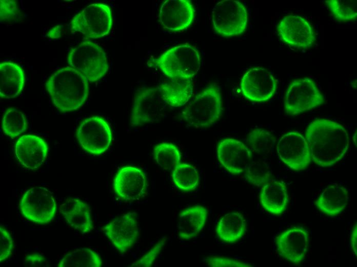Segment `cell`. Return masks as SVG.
<instances>
[{"label": "cell", "mask_w": 357, "mask_h": 267, "mask_svg": "<svg viewBox=\"0 0 357 267\" xmlns=\"http://www.w3.org/2000/svg\"><path fill=\"white\" fill-rule=\"evenodd\" d=\"M100 256L92 250L81 247L66 254L58 263V267H100Z\"/></svg>", "instance_id": "83f0119b"}, {"label": "cell", "mask_w": 357, "mask_h": 267, "mask_svg": "<svg viewBox=\"0 0 357 267\" xmlns=\"http://www.w3.org/2000/svg\"><path fill=\"white\" fill-rule=\"evenodd\" d=\"M166 237L163 238L149 252L140 259L133 262L130 267H150L159 255L166 243Z\"/></svg>", "instance_id": "d590c367"}, {"label": "cell", "mask_w": 357, "mask_h": 267, "mask_svg": "<svg viewBox=\"0 0 357 267\" xmlns=\"http://www.w3.org/2000/svg\"><path fill=\"white\" fill-rule=\"evenodd\" d=\"M164 102L172 107L186 104L193 93V84L191 79H170L158 86Z\"/></svg>", "instance_id": "484cf974"}, {"label": "cell", "mask_w": 357, "mask_h": 267, "mask_svg": "<svg viewBox=\"0 0 357 267\" xmlns=\"http://www.w3.org/2000/svg\"><path fill=\"white\" fill-rule=\"evenodd\" d=\"M277 80L269 70L261 66L253 67L243 75L241 89L248 100L264 102L270 99L276 91Z\"/></svg>", "instance_id": "4fadbf2b"}, {"label": "cell", "mask_w": 357, "mask_h": 267, "mask_svg": "<svg viewBox=\"0 0 357 267\" xmlns=\"http://www.w3.org/2000/svg\"><path fill=\"white\" fill-rule=\"evenodd\" d=\"M247 230L246 220L239 212L224 215L219 220L215 229L217 237L227 243H234L241 239Z\"/></svg>", "instance_id": "4316f807"}, {"label": "cell", "mask_w": 357, "mask_h": 267, "mask_svg": "<svg viewBox=\"0 0 357 267\" xmlns=\"http://www.w3.org/2000/svg\"><path fill=\"white\" fill-rule=\"evenodd\" d=\"M81 146L87 152L100 155L111 145L112 133L109 124L103 117L93 116L83 120L76 131Z\"/></svg>", "instance_id": "30bf717a"}, {"label": "cell", "mask_w": 357, "mask_h": 267, "mask_svg": "<svg viewBox=\"0 0 357 267\" xmlns=\"http://www.w3.org/2000/svg\"><path fill=\"white\" fill-rule=\"evenodd\" d=\"M19 207L26 219L35 223L44 224L54 219L57 206L51 192L45 187L34 186L24 194Z\"/></svg>", "instance_id": "9c48e42d"}, {"label": "cell", "mask_w": 357, "mask_h": 267, "mask_svg": "<svg viewBox=\"0 0 357 267\" xmlns=\"http://www.w3.org/2000/svg\"><path fill=\"white\" fill-rule=\"evenodd\" d=\"M276 149L280 159L295 171L306 169L312 161L305 137L296 131L283 135L279 139Z\"/></svg>", "instance_id": "7c38bea8"}, {"label": "cell", "mask_w": 357, "mask_h": 267, "mask_svg": "<svg viewBox=\"0 0 357 267\" xmlns=\"http://www.w3.org/2000/svg\"><path fill=\"white\" fill-rule=\"evenodd\" d=\"M112 26L111 8L107 5L97 3L87 6L74 15L70 22V30L86 38L96 39L108 34Z\"/></svg>", "instance_id": "8992f818"}, {"label": "cell", "mask_w": 357, "mask_h": 267, "mask_svg": "<svg viewBox=\"0 0 357 267\" xmlns=\"http://www.w3.org/2000/svg\"><path fill=\"white\" fill-rule=\"evenodd\" d=\"M21 11L16 1L1 0L0 20L1 22L14 21L19 17Z\"/></svg>", "instance_id": "e575fe53"}, {"label": "cell", "mask_w": 357, "mask_h": 267, "mask_svg": "<svg viewBox=\"0 0 357 267\" xmlns=\"http://www.w3.org/2000/svg\"><path fill=\"white\" fill-rule=\"evenodd\" d=\"M13 239L9 232L2 225L0 227V261L3 262L12 254Z\"/></svg>", "instance_id": "74e56055"}, {"label": "cell", "mask_w": 357, "mask_h": 267, "mask_svg": "<svg viewBox=\"0 0 357 267\" xmlns=\"http://www.w3.org/2000/svg\"><path fill=\"white\" fill-rule=\"evenodd\" d=\"M23 68L11 62L0 64V97L3 99L16 97L22 91L25 84Z\"/></svg>", "instance_id": "cb8c5ba5"}, {"label": "cell", "mask_w": 357, "mask_h": 267, "mask_svg": "<svg viewBox=\"0 0 357 267\" xmlns=\"http://www.w3.org/2000/svg\"><path fill=\"white\" fill-rule=\"evenodd\" d=\"M147 181L145 173L140 168L127 166L121 168L113 180V188L116 195L123 200L132 202L143 198L147 190Z\"/></svg>", "instance_id": "2e32d148"}, {"label": "cell", "mask_w": 357, "mask_h": 267, "mask_svg": "<svg viewBox=\"0 0 357 267\" xmlns=\"http://www.w3.org/2000/svg\"><path fill=\"white\" fill-rule=\"evenodd\" d=\"M352 140L354 143L355 146H356V131H355V132L354 134L352 137Z\"/></svg>", "instance_id": "b9f144b4"}, {"label": "cell", "mask_w": 357, "mask_h": 267, "mask_svg": "<svg viewBox=\"0 0 357 267\" xmlns=\"http://www.w3.org/2000/svg\"><path fill=\"white\" fill-rule=\"evenodd\" d=\"M217 155L221 165L232 175L245 171L251 162L252 152L248 146L233 138L222 140L217 145Z\"/></svg>", "instance_id": "d6986e66"}, {"label": "cell", "mask_w": 357, "mask_h": 267, "mask_svg": "<svg viewBox=\"0 0 357 267\" xmlns=\"http://www.w3.org/2000/svg\"><path fill=\"white\" fill-rule=\"evenodd\" d=\"M212 23L214 31L223 36L240 35L247 27L246 8L238 1H220L212 9Z\"/></svg>", "instance_id": "52a82bcc"}, {"label": "cell", "mask_w": 357, "mask_h": 267, "mask_svg": "<svg viewBox=\"0 0 357 267\" xmlns=\"http://www.w3.org/2000/svg\"><path fill=\"white\" fill-rule=\"evenodd\" d=\"M259 199L262 207L268 213L276 216L282 215L289 202L286 185L282 181L270 179L263 185Z\"/></svg>", "instance_id": "7402d4cb"}, {"label": "cell", "mask_w": 357, "mask_h": 267, "mask_svg": "<svg viewBox=\"0 0 357 267\" xmlns=\"http://www.w3.org/2000/svg\"><path fill=\"white\" fill-rule=\"evenodd\" d=\"M325 3L339 21L346 22L356 18V0H328L325 1Z\"/></svg>", "instance_id": "836d02e7"}, {"label": "cell", "mask_w": 357, "mask_h": 267, "mask_svg": "<svg viewBox=\"0 0 357 267\" xmlns=\"http://www.w3.org/2000/svg\"><path fill=\"white\" fill-rule=\"evenodd\" d=\"M28 127V122L24 114L14 108H8L2 119L4 132L11 138L24 132Z\"/></svg>", "instance_id": "1f68e13d"}, {"label": "cell", "mask_w": 357, "mask_h": 267, "mask_svg": "<svg viewBox=\"0 0 357 267\" xmlns=\"http://www.w3.org/2000/svg\"><path fill=\"white\" fill-rule=\"evenodd\" d=\"M277 31L285 43L297 49H308L316 40L312 26L300 15H287L284 17L278 24Z\"/></svg>", "instance_id": "5bb4252c"}, {"label": "cell", "mask_w": 357, "mask_h": 267, "mask_svg": "<svg viewBox=\"0 0 357 267\" xmlns=\"http://www.w3.org/2000/svg\"><path fill=\"white\" fill-rule=\"evenodd\" d=\"M88 80L70 66L57 70L47 80L45 86L54 106L62 112L80 108L89 92Z\"/></svg>", "instance_id": "7a4b0ae2"}, {"label": "cell", "mask_w": 357, "mask_h": 267, "mask_svg": "<svg viewBox=\"0 0 357 267\" xmlns=\"http://www.w3.org/2000/svg\"><path fill=\"white\" fill-rule=\"evenodd\" d=\"M165 103L158 87L140 89L133 98L131 126L138 127L160 121L164 116Z\"/></svg>", "instance_id": "8fae6325"}, {"label": "cell", "mask_w": 357, "mask_h": 267, "mask_svg": "<svg viewBox=\"0 0 357 267\" xmlns=\"http://www.w3.org/2000/svg\"><path fill=\"white\" fill-rule=\"evenodd\" d=\"M16 157L22 165L27 169H34L42 166L48 156L46 142L38 136L26 135L16 141Z\"/></svg>", "instance_id": "ffe728a7"}, {"label": "cell", "mask_w": 357, "mask_h": 267, "mask_svg": "<svg viewBox=\"0 0 357 267\" xmlns=\"http://www.w3.org/2000/svg\"><path fill=\"white\" fill-rule=\"evenodd\" d=\"M309 243L308 231L300 226L288 228L276 237L279 254L295 265L305 259Z\"/></svg>", "instance_id": "9a60e30c"}, {"label": "cell", "mask_w": 357, "mask_h": 267, "mask_svg": "<svg viewBox=\"0 0 357 267\" xmlns=\"http://www.w3.org/2000/svg\"><path fill=\"white\" fill-rule=\"evenodd\" d=\"M223 110L220 87L213 83L206 87L185 106L181 117L190 126L203 128L217 122Z\"/></svg>", "instance_id": "3957f363"}, {"label": "cell", "mask_w": 357, "mask_h": 267, "mask_svg": "<svg viewBox=\"0 0 357 267\" xmlns=\"http://www.w3.org/2000/svg\"><path fill=\"white\" fill-rule=\"evenodd\" d=\"M305 138L312 161L322 167L331 166L340 162L349 146L346 128L327 119H318L310 122L306 130Z\"/></svg>", "instance_id": "6da1fadb"}, {"label": "cell", "mask_w": 357, "mask_h": 267, "mask_svg": "<svg viewBox=\"0 0 357 267\" xmlns=\"http://www.w3.org/2000/svg\"><path fill=\"white\" fill-rule=\"evenodd\" d=\"M286 113L295 116L322 105L323 95L311 78L293 80L288 84L284 96Z\"/></svg>", "instance_id": "ba28073f"}, {"label": "cell", "mask_w": 357, "mask_h": 267, "mask_svg": "<svg viewBox=\"0 0 357 267\" xmlns=\"http://www.w3.org/2000/svg\"><path fill=\"white\" fill-rule=\"evenodd\" d=\"M65 30L64 27L62 25L54 26L48 32L47 36L52 39H57L61 37Z\"/></svg>", "instance_id": "60d3db41"}, {"label": "cell", "mask_w": 357, "mask_h": 267, "mask_svg": "<svg viewBox=\"0 0 357 267\" xmlns=\"http://www.w3.org/2000/svg\"><path fill=\"white\" fill-rule=\"evenodd\" d=\"M245 171L246 180L257 187L268 182L272 175V169L265 161L258 160L251 161Z\"/></svg>", "instance_id": "d6a6232c"}, {"label": "cell", "mask_w": 357, "mask_h": 267, "mask_svg": "<svg viewBox=\"0 0 357 267\" xmlns=\"http://www.w3.org/2000/svg\"><path fill=\"white\" fill-rule=\"evenodd\" d=\"M206 263L210 266L221 267V266H237L246 267L253 266L251 264L235 260L234 259L222 257V256H210L206 258Z\"/></svg>", "instance_id": "8d00e7d4"}, {"label": "cell", "mask_w": 357, "mask_h": 267, "mask_svg": "<svg viewBox=\"0 0 357 267\" xmlns=\"http://www.w3.org/2000/svg\"><path fill=\"white\" fill-rule=\"evenodd\" d=\"M246 141L251 152L267 156L273 151L276 140L270 131L256 128L249 132Z\"/></svg>", "instance_id": "f546056e"}, {"label": "cell", "mask_w": 357, "mask_h": 267, "mask_svg": "<svg viewBox=\"0 0 357 267\" xmlns=\"http://www.w3.org/2000/svg\"><path fill=\"white\" fill-rule=\"evenodd\" d=\"M195 16V10L188 0H166L161 5L159 22L166 29L180 32L189 27Z\"/></svg>", "instance_id": "ac0fdd59"}, {"label": "cell", "mask_w": 357, "mask_h": 267, "mask_svg": "<svg viewBox=\"0 0 357 267\" xmlns=\"http://www.w3.org/2000/svg\"><path fill=\"white\" fill-rule=\"evenodd\" d=\"M153 155L157 164L164 170L173 168L180 163L181 158L178 148L170 142L156 144L154 148Z\"/></svg>", "instance_id": "4dcf8cb0"}, {"label": "cell", "mask_w": 357, "mask_h": 267, "mask_svg": "<svg viewBox=\"0 0 357 267\" xmlns=\"http://www.w3.org/2000/svg\"><path fill=\"white\" fill-rule=\"evenodd\" d=\"M23 265L28 267L49 266L47 260L42 255L38 253H32L26 256Z\"/></svg>", "instance_id": "f35d334b"}, {"label": "cell", "mask_w": 357, "mask_h": 267, "mask_svg": "<svg viewBox=\"0 0 357 267\" xmlns=\"http://www.w3.org/2000/svg\"><path fill=\"white\" fill-rule=\"evenodd\" d=\"M60 211L66 222L82 234L89 233L93 229L91 208L83 201L67 198L61 204Z\"/></svg>", "instance_id": "44dd1931"}, {"label": "cell", "mask_w": 357, "mask_h": 267, "mask_svg": "<svg viewBox=\"0 0 357 267\" xmlns=\"http://www.w3.org/2000/svg\"><path fill=\"white\" fill-rule=\"evenodd\" d=\"M350 244L354 256H357V225L355 222L352 228L350 234Z\"/></svg>", "instance_id": "ab89813d"}, {"label": "cell", "mask_w": 357, "mask_h": 267, "mask_svg": "<svg viewBox=\"0 0 357 267\" xmlns=\"http://www.w3.org/2000/svg\"><path fill=\"white\" fill-rule=\"evenodd\" d=\"M104 231L115 248L124 253L131 248L139 234L136 214L128 212L109 222Z\"/></svg>", "instance_id": "e0dca14e"}, {"label": "cell", "mask_w": 357, "mask_h": 267, "mask_svg": "<svg viewBox=\"0 0 357 267\" xmlns=\"http://www.w3.org/2000/svg\"><path fill=\"white\" fill-rule=\"evenodd\" d=\"M172 178L176 187L183 192L194 190L200 181L197 168L186 163H179L173 168Z\"/></svg>", "instance_id": "f1b7e54d"}, {"label": "cell", "mask_w": 357, "mask_h": 267, "mask_svg": "<svg viewBox=\"0 0 357 267\" xmlns=\"http://www.w3.org/2000/svg\"><path fill=\"white\" fill-rule=\"evenodd\" d=\"M348 191L344 186L333 184L326 187L315 201L319 211L329 216H336L346 207Z\"/></svg>", "instance_id": "d4e9b609"}, {"label": "cell", "mask_w": 357, "mask_h": 267, "mask_svg": "<svg viewBox=\"0 0 357 267\" xmlns=\"http://www.w3.org/2000/svg\"><path fill=\"white\" fill-rule=\"evenodd\" d=\"M67 60L69 66L81 73L89 82L98 81L108 70L105 51L100 45L91 41H83L72 48Z\"/></svg>", "instance_id": "5b68a950"}, {"label": "cell", "mask_w": 357, "mask_h": 267, "mask_svg": "<svg viewBox=\"0 0 357 267\" xmlns=\"http://www.w3.org/2000/svg\"><path fill=\"white\" fill-rule=\"evenodd\" d=\"M207 215V208L202 205L190 206L182 211L177 225L179 237L189 240L197 236L203 231Z\"/></svg>", "instance_id": "603a6c76"}, {"label": "cell", "mask_w": 357, "mask_h": 267, "mask_svg": "<svg viewBox=\"0 0 357 267\" xmlns=\"http://www.w3.org/2000/svg\"><path fill=\"white\" fill-rule=\"evenodd\" d=\"M169 79H191L201 67L198 50L188 44L174 46L149 62Z\"/></svg>", "instance_id": "277c9868"}]
</instances>
